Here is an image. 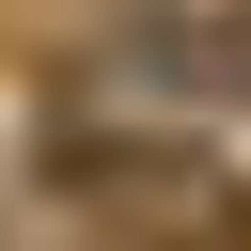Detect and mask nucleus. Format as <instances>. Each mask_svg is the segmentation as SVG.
<instances>
[{"mask_svg":"<svg viewBox=\"0 0 251 251\" xmlns=\"http://www.w3.org/2000/svg\"><path fill=\"white\" fill-rule=\"evenodd\" d=\"M188 235L204 251H251V188H188Z\"/></svg>","mask_w":251,"mask_h":251,"instance_id":"f257e3e1","label":"nucleus"}]
</instances>
